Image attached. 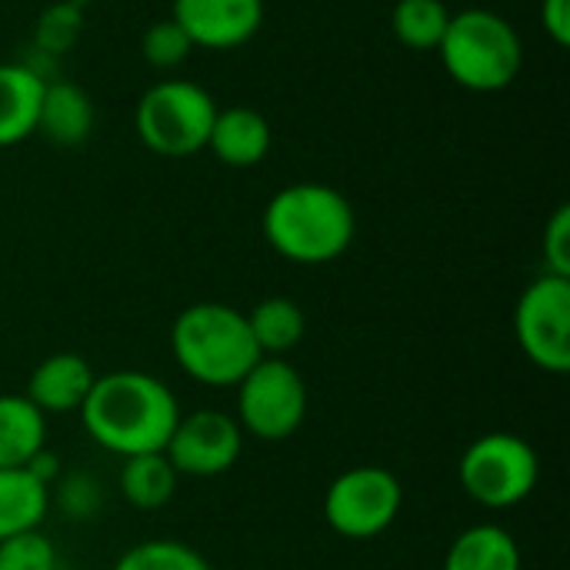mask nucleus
<instances>
[{
  "label": "nucleus",
  "instance_id": "nucleus-11",
  "mask_svg": "<svg viewBox=\"0 0 570 570\" xmlns=\"http://www.w3.org/2000/svg\"><path fill=\"white\" fill-rule=\"evenodd\" d=\"M194 47L234 50L264 23V0H174L170 13Z\"/></svg>",
  "mask_w": 570,
  "mask_h": 570
},
{
  "label": "nucleus",
  "instance_id": "nucleus-24",
  "mask_svg": "<svg viewBox=\"0 0 570 570\" xmlns=\"http://www.w3.org/2000/svg\"><path fill=\"white\" fill-rule=\"evenodd\" d=\"M140 50H144V60H147L150 67H157V70H174V67H180V63L190 57L194 43H190V37L184 33V27L170 17V20H157V23H150V27L144 30Z\"/></svg>",
  "mask_w": 570,
  "mask_h": 570
},
{
  "label": "nucleus",
  "instance_id": "nucleus-19",
  "mask_svg": "<svg viewBox=\"0 0 570 570\" xmlns=\"http://www.w3.org/2000/svg\"><path fill=\"white\" fill-rule=\"evenodd\" d=\"M247 327H250V337H254L261 357H284L287 351H294L304 341L307 317H304L301 304L291 297H264L247 314Z\"/></svg>",
  "mask_w": 570,
  "mask_h": 570
},
{
  "label": "nucleus",
  "instance_id": "nucleus-4",
  "mask_svg": "<svg viewBox=\"0 0 570 570\" xmlns=\"http://www.w3.org/2000/svg\"><path fill=\"white\" fill-rule=\"evenodd\" d=\"M438 53L448 77L474 94L511 87L524 67V43L514 23L484 7L451 13Z\"/></svg>",
  "mask_w": 570,
  "mask_h": 570
},
{
  "label": "nucleus",
  "instance_id": "nucleus-22",
  "mask_svg": "<svg viewBox=\"0 0 570 570\" xmlns=\"http://www.w3.org/2000/svg\"><path fill=\"white\" fill-rule=\"evenodd\" d=\"M114 570H210V564L190 544L160 538V541H140L127 548L117 558Z\"/></svg>",
  "mask_w": 570,
  "mask_h": 570
},
{
  "label": "nucleus",
  "instance_id": "nucleus-6",
  "mask_svg": "<svg viewBox=\"0 0 570 570\" xmlns=\"http://www.w3.org/2000/svg\"><path fill=\"white\" fill-rule=\"evenodd\" d=\"M458 478L474 504L488 511H508L534 494L541 464L538 451L524 438L511 431H491L464 448Z\"/></svg>",
  "mask_w": 570,
  "mask_h": 570
},
{
  "label": "nucleus",
  "instance_id": "nucleus-27",
  "mask_svg": "<svg viewBox=\"0 0 570 570\" xmlns=\"http://www.w3.org/2000/svg\"><path fill=\"white\" fill-rule=\"evenodd\" d=\"M541 23L558 47L570 43V0H541Z\"/></svg>",
  "mask_w": 570,
  "mask_h": 570
},
{
  "label": "nucleus",
  "instance_id": "nucleus-2",
  "mask_svg": "<svg viewBox=\"0 0 570 570\" xmlns=\"http://www.w3.org/2000/svg\"><path fill=\"white\" fill-rule=\"evenodd\" d=\"M261 230L267 247L284 261L317 267L351 250L357 234V214L337 187L301 180L281 187L267 200Z\"/></svg>",
  "mask_w": 570,
  "mask_h": 570
},
{
  "label": "nucleus",
  "instance_id": "nucleus-5",
  "mask_svg": "<svg viewBox=\"0 0 570 570\" xmlns=\"http://www.w3.org/2000/svg\"><path fill=\"white\" fill-rule=\"evenodd\" d=\"M214 117L217 104L200 83L170 77L137 100L134 130L157 157H190L207 147Z\"/></svg>",
  "mask_w": 570,
  "mask_h": 570
},
{
  "label": "nucleus",
  "instance_id": "nucleus-3",
  "mask_svg": "<svg viewBox=\"0 0 570 570\" xmlns=\"http://www.w3.org/2000/svg\"><path fill=\"white\" fill-rule=\"evenodd\" d=\"M170 351L177 367L207 387H237L240 377L261 361L247 314L220 301L184 307L170 327Z\"/></svg>",
  "mask_w": 570,
  "mask_h": 570
},
{
  "label": "nucleus",
  "instance_id": "nucleus-20",
  "mask_svg": "<svg viewBox=\"0 0 570 570\" xmlns=\"http://www.w3.org/2000/svg\"><path fill=\"white\" fill-rule=\"evenodd\" d=\"M120 494L137 511H157V508L170 504V498L177 494V471L170 468L164 451L124 458Z\"/></svg>",
  "mask_w": 570,
  "mask_h": 570
},
{
  "label": "nucleus",
  "instance_id": "nucleus-28",
  "mask_svg": "<svg viewBox=\"0 0 570 570\" xmlns=\"http://www.w3.org/2000/svg\"><path fill=\"white\" fill-rule=\"evenodd\" d=\"M77 7H87V3H94V0H73Z\"/></svg>",
  "mask_w": 570,
  "mask_h": 570
},
{
  "label": "nucleus",
  "instance_id": "nucleus-15",
  "mask_svg": "<svg viewBox=\"0 0 570 570\" xmlns=\"http://www.w3.org/2000/svg\"><path fill=\"white\" fill-rule=\"evenodd\" d=\"M94 104L83 87L70 80H47L37 114V134L57 147H77L90 137Z\"/></svg>",
  "mask_w": 570,
  "mask_h": 570
},
{
  "label": "nucleus",
  "instance_id": "nucleus-26",
  "mask_svg": "<svg viewBox=\"0 0 570 570\" xmlns=\"http://www.w3.org/2000/svg\"><path fill=\"white\" fill-rule=\"evenodd\" d=\"M541 254H544V274L570 277V207L568 204H561V207L551 214V220L544 224Z\"/></svg>",
  "mask_w": 570,
  "mask_h": 570
},
{
  "label": "nucleus",
  "instance_id": "nucleus-18",
  "mask_svg": "<svg viewBox=\"0 0 570 570\" xmlns=\"http://www.w3.org/2000/svg\"><path fill=\"white\" fill-rule=\"evenodd\" d=\"M47 448V417L23 394H0V468H27Z\"/></svg>",
  "mask_w": 570,
  "mask_h": 570
},
{
  "label": "nucleus",
  "instance_id": "nucleus-21",
  "mask_svg": "<svg viewBox=\"0 0 570 570\" xmlns=\"http://www.w3.org/2000/svg\"><path fill=\"white\" fill-rule=\"evenodd\" d=\"M451 10L444 0H397L391 13V30L407 50H438L448 30Z\"/></svg>",
  "mask_w": 570,
  "mask_h": 570
},
{
  "label": "nucleus",
  "instance_id": "nucleus-14",
  "mask_svg": "<svg viewBox=\"0 0 570 570\" xmlns=\"http://www.w3.org/2000/svg\"><path fill=\"white\" fill-rule=\"evenodd\" d=\"M47 77L30 63H0V147L37 134V114Z\"/></svg>",
  "mask_w": 570,
  "mask_h": 570
},
{
  "label": "nucleus",
  "instance_id": "nucleus-23",
  "mask_svg": "<svg viewBox=\"0 0 570 570\" xmlns=\"http://www.w3.org/2000/svg\"><path fill=\"white\" fill-rule=\"evenodd\" d=\"M80 30H83V7H77L73 0H57V3L43 7L33 23L37 53H43V57L67 53L80 40Z\"/></svg>",
  "mask_w": 570,
  "mask_h": 570
},
{
  "label": "nucleus",
  "instance_id": "nucleus-9",
  "mask_svg": "<svg viewBox=\"0 0 570 570\" xmlns=\"http://www.w3.org/2000/svg\"><path fill=\"white\" fill-rule=\"evenodd\" d=\"M514 337L544 374L570 371V277H534L514 307Z\"/></svg>",
  "mask_w": 570,
  "mask_h": 570
},
{
  "label": "nucleus",
  "instance_id": "nucleus-1",
  "mask_svg": "<svg viewBox=\"0 0 570 570\" xmlns=\"http://www.w3.org/2000/svg\"><path fill=\"white\" fill-rule=\"evenodd\" d=\"M94 444L117 458L164 451L180 417L174 391L144 371L97 374L83 407L77 411Z\"/></svg>",
  "mask_w": 570,
  "mask_h": 570
},
{
  "label": "nucleus",
  "instance_id": "nucleus-10",
  "mask_svg": "<svg viewBox=\"0 0 570 570\" xmlns=\"http://www.w3.org/2000/svg\"><path fill=\"white\" fill-rule=\"evenodd\" d=\"M240 424L217 407H204L177 417L164 458L170 461L177 478H220L240 461Z\"/></svg>",
  "mask_w": 570,
  "mask_h": 570
},
{
  "label": "nucleus",
  "instance_id": "nucleus-16",
  "mask_svg": "<svg viewBox=\"0 0 570 570\" xmlns=\"http://www.w3.org/2000/svg\"><path fill=\"white\" fill-rule=\"evenodd\" d=\"M50 511V488L27 468H0V541L37 531Z\"/></svg>",
  "mask_w": 570,
  "mask_h": 570
},
{
  "label": "nucleus",
  "instance_id": "nucleus-25",
  "mask_svg": "<svg viewBox=\"0 0 570 570\" xmlns=\"http://www.w3.org/2000/svg\"><path fill=\"white\" fill-rule=\"evenodd\" d=\"M0 570H57L53 541L40 528L0 541Z\"/></svg>",
  "mask_w": 570,
  "mask_h": 570
},
{
  "label": "nucleus",
  "instance_id": "nucleus-17",
  "mask_svg": "<svg viewBox=\"0 0 570 570\" xmlns=\"http://www.w3.org/2000/svg\"><path fill=\"white\" fill-rule=\"evenodd\" d=\"M521 548L501 524H474L461 531L444 558V570H521Z\"/></svg>",
  "mask_w": 570,
  "mask_h": 570
},
{
  "label": "nucleus",
  "instance_id": "nucleus-7",
  "mask_svg": "<svg viewBox=\"0 0 570 570\" xmlns=\"http://www.w3.org/2000/svg\"><path fill=\"white\" fill-rule=\"evenodd\" d=\"M237 414L244 434L277 444L301 431L307 417V384L301 371L284 357H261L234 387Z\"/></svg>",
  "mask_w": 570,
  "mask_h": 570
},
{
  "label": "nucleus",
  "instance_id": "nucleus-8",
  "mask_svg": "<svg viewBox=\"0 0 570 570\" xmlns=\"http://www.w3.org/2000/svg\"><path fill=\"white\" fill-rule=\"evenodd\" d=\"M401 504L404 488L391 471L377 464H357L327 484L324 521L341 538L371 541L397 521Z\"/></svg>",
  "mask_w": 570,
  "mask_h": 570
},
{
  "label": "nucleus",
  "instance_id": "nucleus-12",
  "mask_svg": "<svg viewBox=\"0 0 570 570\" xmlns=\"http://www.w3.org/2000/svg\"><path fill=\"white\" fill-rule=\"evenodd\" d=\"M97 374L94 367L73 354V351H60V354H50L43 357L30 377H27V391L23 397L43 414V417H53V414H77L94 387Z\"/></svg>",
  "mask_w": 570,
  "mask_h": 570
},
{
  "label": "nucleus",
  "instance_id": "nucleus-13",
  "mask_svg": "<svg viewBox=\"0 0 570 570\" xmlns=\"http://www.w3.org/2000/svg\"><path fill=\"white\" fill-rule=\"evenodd\" d=\"M274 134L264 114L254 107H217L207 150L227 167H257L271 154Z\"/></svg>",
  "mask_w": 570,
  "mask_h": 570
}]
</instances>
